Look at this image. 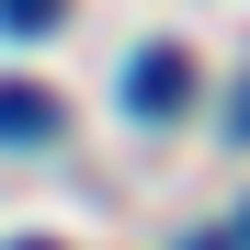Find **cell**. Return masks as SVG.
I'll return each instance as SVG.
<instances>
[{
	"label": "cell",
	"mask_w": 250,
	"mask_h": 250,
	"mask_svg": "<svg viewBox=\"0 0 250 250\" xmlns=\"http://www.w3.org/2000/svg\"><path fill=\"white\" fill-rule=\"evenodd\" d=\"M182 91H193V57H182V46H137V68H125V103H137L148 125H171V114H182Z\"/></svg>",
	"instance_id": "obj_1"
},
{
	"label": "cell",
	"mask_w": 250,
	"mask_h": 250,
	"mask_svg": "<svg viewBox=\"0 0 250 250\" xmlns=\"http://www.w3.org/2000/svg\"><path fill=\"white\" fill-rule=\"evenodd\" d=\"M46 137H57V91L0 80V148H46Z\"/></svg>",
	"instance_id": "obj_2"
},
{
	"label": "cell",
	"mask_w": 250,
	"mask_h": 250,
	"mask_svg": "<svg viewBox=\"0 0 250 250\" xmlns=\"http://www.w3.org/2000/svg\"><path fill=\"white\" fill-rule=\"evenodd\" d=\"M0 34H57V0H0Z\"/></svg>",
	"instance_id": "obj_3"
},
{
	"label": "cell",
	"mask_w": 250,
	"mask_h": 250,
	"mask_svg": "<svg viewBox=\"0 0 250 250\" xmlns=\"http://www.w3.org/2000/svg\"><path fill=\"white\" fill-rule=\"evenodd\" d=\"M205 250H250V239H205Z\"/></svg>",
	"instance_id": "obj_4"
},
{
	"label": "cell",
	"mask_w": 250,
	"mask_h": 250,
	"mask_svg": "<svg viewBox=\"0 0 250 250\" xmlns=\"http://www.w3.org/2000/svg\"><path fill=\"white\" fill-rule=\"evenodd\" d=\"M12 250H57V239H12Z\"/></svg>",
	"instance_id": "obj_5"
},
{
	"label": "cell",
	"mask_w": 250,
	"mask_h": 250,
	"mask_svg": "<svg viewBox=\"0 0 250 250\" xmlns=\"http://www.w3.org/2000/svg\"><path fill=\"white\" fill-rule=\"evenodd\" d=\"M239 137H250V91H239Z\"/></svg>",
	"instance_id": "obj_6"
},
{
	"label": "cell",
	"mask_w": 250,
	"mask_h": 250,
	"mask_svg": "<svg viewBox=\"0 0 250 250\" xmlns=\"http://www.w3.org/2000/svg\"><path fill=\"white\" fill-rule=\"evenodd\" d=\"M239 239H250V216H239Z\"/></svg>",
	"instance_id": "obj_7"
}]
</instances>
